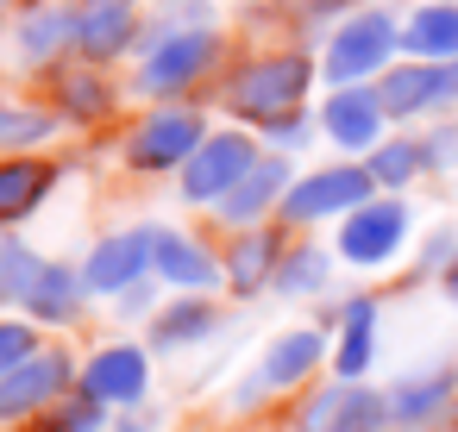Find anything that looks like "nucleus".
<instances>
[{"label": "nucleus", "mask_w": 458, "mask_h": 432, "mask_svg": "<svg viewBox=\"0 0 458 432\" xmlns=\"http://www.w3.org/2000/svg\"><path fill=\"white\" fill-rule=\"evenodd\" d=\"M132 0H89V7L76 13V38L89 57H114L126 38H132Z\"/></svg>", "instance_id": "ddd939ff"}, {"label": "nucleus", "mask_w": 458, "mask_h": 432, "mask_svg": "<svg viewBox=\"0 0 458 432\" xmlns=\"http://www.w3.org/2000/svg\"><path fill=\"white\" fill-rule=\"evenodd\" d=\"M327 132H333L345 151L377 145V132H383V101L364 95V88H339V95L327 101Z\"/></svg>", "instance_id": "f8f14e48"}, {"label": "nucleus", "mask_w": 458, "mask_h": 432, "mask_svg": "<svg viewBox=\"0 0 458 432\" xmlns=\"http://www.w3.org/2000/svg\"><path fill=\"white\" fill-rule=\"evenodd\" d=\"M64 382H70V357L64 351H32L13 376H0V420H20V413L57 401Z\"/></svg>", "instance_id": "6e6552de"}, {"label": "nucleus", "mask_w": 458, "mask_h": 432, "mask_svg": "<svg viewBox=\"0 0 458 432\" xmlns=\"http://www.w3.org/2000/svg\"><path fill=\"white\" fill-rule=\"evenodd\" d=\"M414 170H420V151H414V145H383V151H377V163H370V182L402 188Z\"/></svg>", "instance_id": "b1692460"}, {"label": "nucleus", "mask_w": 458, "mask_h": 432, "mask_svg": "<svg viewBox=\"0 0 458 432\" xmlns=\"http://www.w3.org/2000/svg\"><path fill=\"white\" fill-rule=\"evenodd\" d=\"M402 45L420 51V57H452V63H458V7H420V13L408 20Z\"/></svg>", "instance_id": "dca6fc26"}, {"label": "nucleus", "mask_w": 458, "mask_h": 432, "mask_svg": "<svg viewBox=\"0 0 458 432\" xmlns=\"http://www.w3.org/2000/svg\"><path fill=\"white\" fill-rule=\"evenodd\" d=\"M402 238H408V207L402 201H370L339 226V251L352 263H383V257H395Z\"/></svg>", "instance_id": "423d86ee"}, {"label": "nucleus", "mask_w": 458, "mask_h": 432, "mask_svg": "<svg viewBox=\"0 0 458 432\" xmlns=\"http://www.w3.org/2000/svg\"><path fill=\"white\" fill-rule=\"evenodd\" d=\"M270 195H283V163H258V170H251V176L220 201V207H226V220H239V226H245V220H258V213L270 207Z\"/></svg>", "instance_id": "a211bd4d"}, {"label": "nucleus", "mask_w": 458, "mask_h": 432, "mask_svg": "<svg viewBox=\"0 0 458 432\" xmlns=\"http://www.w3.org/2000/svg\"><path fill=\"white\" fill-rule=\"evenodd\" d=\"M364 195H370V170H320V176H308L283 195V213L289 220H327V213L352 220L358 207H370Z\"/></svg>", "instance_id": "7ed1b4c3"}, {"label": "nucleus", "mask_w": 458, "mask_h": 432, "mask_svg": "<svg viewBox=\"0 0 458 432\" xmlns=\"http://www.w3.org/2000/svg\"><path fill=\"white\" fill-rule=\"evenodd\" d=\"M32 357V326H0V376H13Z\"/></svg>", "instance_id": "c85d7f7f"}, {"label": "nucleus", "mask_w": 458, "mask_h": 432, "mask_svg": "<svg viewBox=\"0 0 458 432\" xmlns=\"http://www.w3.org/2000/svg\"><path fill=\"white\" fill-rule=\"evenodd\" d=\"M301 88H308V63L301 57H270V63H258V70L239 76L233 107L245 120H289L295 101H301Z\"/></svg>", "instance_id": "f03ea898"}, {"label": "nucleus", "mask_w": 458, "mask_h": 432, "mask_svg": "<svg viewBox=\"0 0 458 432\" xmlns=\"http://www.w3.org/2000/svg\"><path fill=\"white\" fill-rule=\"evenodd\" d=\"M82 395H95V401H139L145 395V351H132V345L95 351V363L82 376Z\"/></svg>", "instance_id": "9b49d317"}, {"label": "nucleus", "mask_w": 458, "mask_h": 432, "mask_svg": "<svg viewBox=\"0 0 458 432\" xmlns=\"http://www.w3.org/2000/svg\"><path fill=\"white\" fill-rule=\"evenodd\" d=\"M320 276H327V257H320V251H295V257L276 270V282H283L289 295H314V288H320Z\"/></svg>", "instance_id": "393cba45"}, {"label": "nucleus", "mask_w": 458, "mask_h": 432, "mask_svg": "<svg viewBox=\"0 0 458 432\" xmlns=\"http://www.w3.org/2000/svg\"><path fill=\"white\" fill-rule=\"evenodd\" d=\"M45 188H51V170H45V163H32V157L0 163V226H7V220H26V213L45 201Z\"/></svg>", "instance_id": "2eb2a0df"}, {"label": "nucleus", "mask_w": 458, "mask_h": 432, "mask_svg": "<svg viewBox=\"0 0 458 432\" xmlns=\"http://www.w3.org/2000/svg\"><path fill=\"white\" fill-rule=\"evenodd\" d=\"M76 295H82V276H70V270H57V263H45V276L32 282V313H45V320H70L76 313Z\"/></svg>", "instance_id": "aec40b11"}, {"label": "nucleus", "mask_w": 458, "mask_h": 432, "mask_svg": "<svg viewBox=\"0 0 458 432\" xmlns=\"http://www.w3.org/2000/svg\"><path fill=\"white\" fill-rule=\"evenodd\" d=\"M195 151H201V120L182 113V107L145 120V132L132 138V163H145V170H170V163H182Z\"/></svg>", "instance_id": "9d476101"}, {"label": "nucleus", "mask_w": 458, "mask_h": 432, "mask_svg": "<svg viewBox=\"0 0 458 432\" xmlns=\"http://www.w3.org/2000/svg\"><path fill=\"white\" fill-rule=\"evenodd\" d=\"M251 170H258V157H251V145H245V138H208V145L189 157L182 195H189V201H226Z\"/></svg>", "instance_id": "39448f33"}, {"label": "nucleus", "mask_w": 458, "mask_h": 432, "mask_svg": "<svg viewBox=\"0 0 458 432\" xmlns=\"http://www.w3.org/2000/svg\"><path fill=\"white\" fill-rule=\"evenodd\" d=\"M377 101H383V113H414V107L439 101V70H395Z\"/></svg>", "instance_id": "6ab92c4d"}, {"label": "nucleus", "mask_w": 458, "mask_h": 432, "mask_svg": "<svg viewBox=\"0 0 458 432\" xmlns=\"http://www.w3.org/2000/svg\"><path fill=\"white\" fill-rule=\"evenodd\" d=\"M64 26H70L64 13H38V20L26 26V51H32V57H38V51H57V38H64Z\"/></svg>", "instance_id": "7c9ffc66"}, {"label": "nucleus", "mask_w": 458, "mask_h": 432, "mask_svg": "<svg viewBox=\"0 0 458 432\" xmlns=\"http://www.w3.org/2000/svg\"><path fill=\"white\" fill-rule=\"evenodd\" d=\"M89 426H101V401H95V395H82L76 407H64L45 432H89Z\"/></svg>", "instance_id": "c756f323"}, {"label": "nucleus", "mask_w": 458, "mask_h": 432, "mask_svg": "<svg viewBox=\"0 0 458 432\" xmlns=\"http://www.w3.org/2000/svg\"><path fill=\"white\" fill-rule=\"evenodd\" d=\"M314 357H320V332H308V326H301V332H283V338L264 351V382H276V388H283V382L308 376V370H314Z\"/></svg>", "instance_id": "f3484780"}, {"label": "nucleus", "mask_w": 458, "mask_h": 432, "mask_svg": "<svg viewBox=\"0 0 458 432\" xmlns=\"http://www.w3.org/2000/svg\"><path fill=\"white\" fill-rule=\"evenodd\" d=\"M157 251V232H120L107 245H95L89 270H82V288L89 295H120L132 276H145V257Z\"/></svg>", "instance_id": "1a4fd4ad"}, {"label": "nucleus", "mask_w": 458, "mask_h": 432, "mask_svg": "<svg viewBox=\"0 0 458 432\" xmlns=\"http://www.w3.org/2000/svg\"><path fill=\"white\" fill-rule=\"evenodd\" d=\"M208 326H214V313L195 301V307H176V313H164V332H157V338H170V345H176V338H189V332L201 338Z\"/></svg>", "instance_id": "cd10ccee"}, {"label": "nucleus", "mask_w": 458, "mask_h": 432, "mask_svg": "<svg viewBox=\"0 0 458 432\" xmlns=\"http://www.w3.org/2000/svg\"><path fill=\"white\" fill-rule=\"evenodd\" d=\"M452 395V370H439L433 382H420V388H402V395H389V407H395V420H408V413H427L433 401H445Z\"/></svg>", "instance_id": "a878e982"}, {"label": "nucleus", "mask_w": 458, "mask_h": 432, "mask_svg": "<svg viewBox=\"0 0 458 432\" xmlns=\"http://www.w3.org/2000/svg\"><path fill=\"white\" fill-rule=\"evenodd\" d=\"M151 263H157V276H170L176 288H208L220 270H214V257L201 251V245H189V238H176V232H157V251H151Z\"/></svg>", "instance_id": "4468645a"}, {"label": "nucleus", "mask_w": 458, "mask_h": 432, "mask_svg": "<svg viewBox=\"0 0 458 432\" xmlns=\"http://www.w3.org/2000/svg\"><path fill=\"white\" fill-rule=\"evenodd\" d=\"M214 32H182V38H170V45H157L151 57H145V70H139V88L145 95H176V88H189L208 63H214Z\"/></svg>", "instance_id": "0eeeda50"}, {"label": "nucleus", "mask_w": 458, "mask_h": 432, "mask_svg": "<svg viewBox=\"0 0 458 432\" xmlns=\"http://www.w3.org/2000/svg\"><path fill=\"white\" fill-rule=\"evenodd\" d=\"M383 407L389 401H377L364 382H333V388H320L301 407L295 432H377L383 426Z\"/></svg>", "instance_id": "20e7f679"}, {"label": "nucleus", "mask_w": 458, "mask_h": 432, "mask_svg": "<svg viewBox=\"0 0 458 432\" xmlns=\"http://www.w3.org/2000/svg\"><path fill=\"white\" fill-rule=\"evenodd\" d=\"M370 326H377V307L370 301H352L345 307V338H339V376L345 382L364 376V363H370Z\"/></svg>", "instance_id": "412c9836"}, {"label": "nucleus", "mask_w": 458, "mask_h": 432, "mask_svg": "<svg viewBox=\"0 0 458 432\" xmlns=\"http://www.w3.org/2000/svg\"><path fill=\"white\" fill-rule=\"evenodd\" d=\"M64 95H70V107H76V113H101V107H107V95H101V88H89V82H76V76H64Z\"/></svg>", "instance_id": "2f4dec72"}, {"label": "nucleus", "mask_w": 458, "mask_h": 432, "mask_svg": "<svg viewBox=\"0 0 458 432\" xmlns=\"http://www.w3.org/2000/svg\"><path fill=\"white\" fill-rule=\"evenodd\" d=\"M389 51H395V26H389L383 13H358V20H345L339 38L327 45V76H333L339 88H358L364 76L383 70Z\"/></svg>", "instance_id": "f257e3e1"}, {"label": "nucleus", "mask_w": 458, "mask_h": 432, "mask_svg": "<svg viewBox=\"0 0 458 432\" xmlns=\"http://www.w3.org/2000/svg\"><path fill=\"white\" fill-rule=\"evenodd\" d=\"M445 288H452V295H458V263H452V276H445Z\"/></svg>", "instance_id": "72a5a7b5"}, {"label": "nucleus", "mask_w": 458, "mask_h": 432, "mask_svg": "<svg viewBox=\"0 0 458 432\" xmlns=\"http://www.w3.org/2000/svg\"><path fill=\"white\" fill-rule=\"evenodd\" d=\"M51 132V113L38 107H0V145H38Z\"/></svg>", "instance_id": "5701e85b"}, {"label": "nucleus", "mask_w": 458, "mask_h": 432, "mask_svg": "<svg viewBox=\"0 0 458 432\" xmlns=\"http://www.w3.org/2000/svg\"><path fill=\"white\" fill-rule=\"evenodd\" d=\"M264 270H270V238L258 232V238H245V245L233 251V282H239V288H251Z\"/></svg>", "instance_id": "bb28decb"}, {"label": "nucleus", "mask_w": 458, "mask_h": 432, "mask_svg": "<svg viewBox=\"0 0 458 432\" xmlns=\"http://www.w3.org/2000/svg\"><path fill=\"white\" fill-rule=\"evenodd\" d=\"M458 95V63H439V101Z\"/></svg>", "instance_id": "473e14b6"}, {"label": "nucleus", "mask_w": 458, "mask_h": 432, "mask_svg": "<svg viewBox=\"0 0 458 432\" xmlns=\"http://www.w3.org/2000/svg\"><path fill=\"white\" fill-rule=\"evenodd\" d=\"M38 276H45V263L20 238H0V301H32V282Z\"/></svg>", "instance_id": "4be33fe9"}]
</instances>
